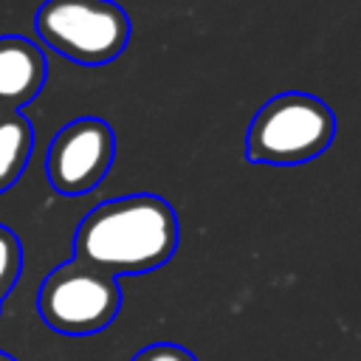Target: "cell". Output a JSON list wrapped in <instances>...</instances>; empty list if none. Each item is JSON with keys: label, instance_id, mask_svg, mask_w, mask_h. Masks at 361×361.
<instances>
[{"label": "cell", "instance_id": "obj_1", "mask_svg": "<svg viewBox=\"0 0 361 361\" xmlns=\"http://www.w3.org/2000/svg\"><path fill=\"white\" fill-rule=\"evenodd\" d=\"M178 248V217L158 195H127L99 203L76 228L79 262L110 276L161 268Z\"/></svg>", "mask_w": 361, "mask_h": 361}, {"label": "cell", "instance_id": "obj_2", "mask_svg": "<svg viewBox=\"0 0 361 361\" xmlns=\"http://www.w3.org/2000/svg\"><path fill=\"white\" fill-rule=\"evenodd\" d=\"M336 135L333 110L310 93H279L268 99L248 124L245 158L251 164L296 166L319 158Z\"/></svg>", "mask_w": 361, "mask_h": 361}, {"label": "cell", "instance_id": "obj_3", "mask_svg": "<svg viewBox=\"0 0 361 361\" xmlns=\"http://www.w3.org/2000/svg\"><path fill=\"white\" fill-rule=\"evenodd\" d=\"M34 28L45 48L79 65H107L130 42V17L113 0H45Z\"/></svg>", "mask_w": 361, "mask_h": 361}, {"label": "cell", "instance_id": "obj_4", "mask_svg": "<svg viewBox=\"0 0 361 361\" xmlns=\"http://www.w3.org/2000/svg\"><path fill=\"white\" fill-rule=\"evenodd\" d=\"M121 307L116 276L79 259L59 265L45 276L37 293L39 319L65 336H90L104 330Z\"/></svg>", "mask_w": 361, "mask_h": 361}, {"label": "cell", "instance_id": "obj_5", "mask_svg": "<svg viewBox=\"0 0 361 361\" xmlns=\"http://www.w3.org/2000/svg\"><path fill=\"white\" fill-rule=\"evenodd\" d=\"M116 158V135L102 118H76L65 124L45 155V172L56 192L85 195L96 189Z\"/></svg>", "mask_w": 361, "mask_h": 361}, {"label": "cell", "instance_id": "obj_6", "mask_svg": "<svg viewBox=\"0 0 361 361\" xmlns=\"http://www.w3.org/2000/svg\"><path fill=\"white\" fill-rule=\"evenodd\" d=\"M48 62L39 45L25 37H0V110L28 104L45 85Z\"/></svg>", "mask_w": 361, "mask_h": 361}, {"label": "cell", "instance_id": "obj_7", "mask_svg": "<svg viewBox=\"0 0 361 361\" xmlns=\"http://www.w3.org/2000/svg\"><path fill=\"white\" fill-rule=\"evenodd\" d=\"M34 149V130L25 116L8 113L0 118V192L8 189L25 169Z\"/></svg>", "mask_w": 361, "mask_h": 361}, {"label": "cell", "instance_id": "obj_8", "mask_svg": "<svg viewBox=\"0 0 361 361\" xmlns=\"http://www.w3.org/2000/svg\"><path fill=\"white\" fill-rule=\"evenodd\" d=\"M17 271H20V243L6 226H0V296L3 290H8Z\"/></svg>", "mask_w": 361, "mask_h": 361}, {"label": "cell", "instance_id": "obj_9", "mask_svg": "<svg viewBox=\"0 0 361 361\" xmlns=\"http://www.w3.org/2000/svg\"><path fill=\"white\" fill-rule=\"evenodd\" d=\"M130 361H195V355H192L189 350L178 347V344H166V341H161V344H149V347H144V350L135 353Z\"/></svg>", "mask_w": 361, "mask_h": 361}, {"label": "cell", "instance_id": "obj_10", "mask_svg": "<svg viewBox=\"0 0 361 361\" xmlns=\"http://www.w3.org/2000/svg\"><path fill=\"white\" fill-rule=\"evenodd\" d=\"M0 361H11V358H8V355H0Z\"/></svg>", "mask_w": 361, "mask_h": 361}]
</instances>
